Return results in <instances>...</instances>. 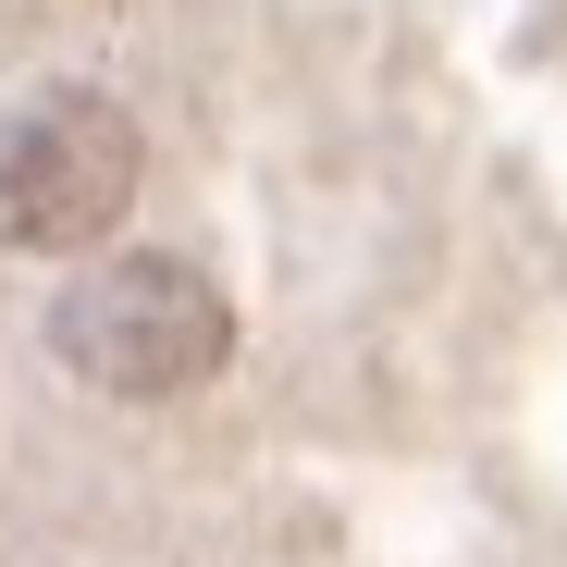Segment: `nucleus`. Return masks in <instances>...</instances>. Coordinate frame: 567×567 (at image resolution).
Instances as JSON below:
<instances>
[{"label": "nucleus", "instance_id": "1", "mask_svg": "<svg viewBox=\"0 0 567 567\" xmlns=\"http://www.w3.org/2000/svg\"><path fill=\"white\" fill-rule=\"evenodd\" d=\"M50 346H62L74 383H100V395L148 408V395H198L210 370L235 358V309H223V284H210L198 259L112 247V259H86V271L62 284Z\"/></svg>", "mask_w": 567, "mask_h": 567}, {"label": "nucleus", "instance_id": "2", "mask_svg": "<svg viewBox=\"0 0 567 567\" xmlns=\"http://www.w3.org/2000/svg\"><path fill=\"white\" fill-rule=\"evenodd\" d=\"M136 173H148V136L124 100H100V86L25 100L0 124V259L112 247V223L136 210Z\"/></svg>", "mask_w": 567, "mask_h": 567}]
</instances>
